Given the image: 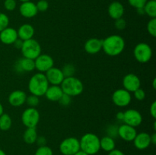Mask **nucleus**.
Returning <instances> with one entry per match:
<instances>
[{
	"label": "nucleus",
	"mask_w": 156,
	"mask_h": 155,
	"mask_svg": "<svg viewBox=\"0 0 156 155\" xmlns=\"http://www.w3.org/2000/svg\"><path fill=\"white\" fill-rule=\"evenodd\" d=\"M125 40L120 35H111L102 40V50L110 56H117L123 53L125 49Z\"/></svg>",
	"instance_id": "obj_1"
},
{
	"label": "nucleus",
	"mask_w": 156,
	"mask_h": 155,
	"mask_svg": "<svg viewBox=\"0 0 156 155\" xmlns=\"http://www.w3.org/2000/svg\"><path fill=\"white\" fill-rule=\"evenodd\" d=\"M50 84L45 74L41 72L34 74L28 82V90L30 93L38 97L44 96Z\"/></svg>",
	"instance_id": "obj_2"
},
{
	"label": "nucleus",
	"mask_w": 156,
	"mask_h": 155,
	"mask_svg": "<svg viewBox=\"0 0 156 155\" xmlns=\"http://www.w3.org/2000/svg\"><path fill=\"white\" fill-rule=\"evenodd\" d=\"M80 150L88 155H94L101 150L100 138L94 133H86L79 140Z\"/></svg>",
	"instance_id": "obj_3"
},
{
	"label": "nucleus",
	"mask_w": 156,
	"mask_h": 155,
	"mask_svg": "<svg viewBox=\"0 0 156 155\" xmlns=\"http://www.w3.org/2000/svg\"><path fill=\"white\" fill-rule=\"evenodd\" d=\"M60 87L63 94H67L71 97L80 95L84 90V85L82 81L74 76L65 78Z\"/></svg>",
	"instance_id": "obj_4"
},
{
	"label": "nucleus",
	"mask_w": 156,
	"mask_h": 155,
	"mask_svg": "<svg viewBox=\"0 0 156 155\" xmlns=\"http://www.w3.org/2000/svg\"><path fill=\"white\" fill-rule=\"evenodd\" d=\"M23 56L34 60L37 56L41 54V46L38 41L34 39H30L23 41L21 48Z\"/></svg>",
	"instance_id": "obj_5"
},
{
	"label": "nucleus",
	"mask_w": 156,
	"mask_h": 155,
	"mask_svg": "<svg viewBox=\"0 0 156 155\" xmlns=\"http://www.w3.org/2000/svg\"><path fill=\"white\" fill-rule=\"evenodd\" d=\"M133 54L137 62L140 63H146L152 59V50L148 43H140L134 48Z\"/></svg>",
	"instance_id": "obj_6"
},
{
	"label": "nucleus",
	"mask_w": 156,
	"mask_h": 155,
	"mask_svg": "<svg viewBox=\"0 0 156 155\" xmlns=\"http://www.w3.org/2000/svg\"><path fill=\"white\" fill-rule=\"evenodd\" d=\"M59 150L63 155H74L80 150L79 140L75 137L65 138L59 144Z\"/></svg>",
	"instance_id": "obj_7"
},
{
	"label": "nucleus",
	"mask_w": 156,
	"mask_h": 155,
	"mask_svg": "<svg viewBox=\"0 0 156 155\" xmlns=\"http://www.w3.org/2000/svg\"><path fill=\"white\" fill-rule=\"evenodd\" d=\"M39 121L40 112L34 107L27 108L21 115V122L26 128H36Z\"/></svg>",
	"instance_id": "obj_8"
},
{
	"label": "nucleus",
	"mask_w": 156,
	"mask_h": 155,
	"mask_svg": "<svg viewBox=\"0 0 156 155\" xmlns=\"http://www.w3.org/2000/svg\"><path fill=\"white\" fill-rule=\"evenodd\" d=\"M131 100H132L131 93L123 88L116 90L112 94L113 103L119 107L127 106L131 103Z\"/></svg>",
	"instance_id": "obj_9"
},
{
	"label": "nucleus",
	"mask_w": 156,
	"mask_h": 155,
	"mask_svg": "<svg viewBox=\"0 0 156 155\" xmlns=\"http://www.w3.org/2000/svg\"><path fill=\"white\" fill-rule=\"evenodd\" d=\"M123 122L134 128L138 127L143 122V115L136 109H127L123 112Z\"/></svg>",
	"instance_id": "obj_10"
},
{
	"label": "nucleus",
	"mask_w": 156,
	"mask_h": 155,
	"mask_svg": "<svg viewBox=\"0 0 156 155\" xmlns=\"http://www.w3.org/2000/svg\"><path fill=\"white\" fill-rule=\"evenodd\" d=\"M35 68L41 73H45L50 68H53L54 60L47 54H41L34 59Z\"/></svg>",
	"instance_id": "obj_11"
},
{
	"label": "nucleus",
	"mask_w": 156,
	"mask_h": 155,
	"mask_svg": "<svg viewBox=\"0 0 156 155\" xmlns=\"http://www.w3.org/2000/svg\"><path fill=\"white\" fill-rule=\"evenodd\" d=\"M123 89L126 90L129 93H133L140 88L141 81L136 74L129 73L123 77Z\"/></svg>",
	"instance_id": "obj_12"
},
{
	"label": "nucleus",
	"mask_w": 156,
	"mask_h": 155,
	"mask_svg": "<svg viewBox=\"0 0 156 155\" xmlns=\"http://www.w3.org/2000/svg\"><path fill=\"white\" fill-rule=\"evenodd\" d=\"M45 75L49 84L51 85H60L65 78L62 70L56 67H53L46 71Z\"/></svg>",
	"instance_id": "obj_13"
},
{
	"label": "nucleus",
	"mask_w": 156,
	"mask_h": 155,
	"mask_svg": "<svg viewBox=\"0 0 156 155\" xmlns=\"http://www.w3.org/2000/svg\"><path fill=\"white\" fill-rule=\"evenodd\" d=\"M118 136L125 141H133L137 135L136 128L128 126L126 124H122L118 126Z\"/></svg>",
	"instance_id": "obj_14"
},
{
	"label": "nucleus",
	"mask_w": 156,
	"mask_h": 155,
	"mask_svg": "<svg viewBox=\"0 0 156 155\" xmlns=\"http://www.w3.org/2000/svg\"><path fill=\"white\" fill-rule=\"evenodd\" d=\"M18 38V32L13 27H6L0 32V40L5 45H11Z\"/></svg>",
	"instance_id": "obj_15"
},
{
	"label": "nucleus",
	"mask_w": 156,
	"mask_h": 155,
	"mask_svg": "<svg viewBox=\"0 0 156 155\" xmlns=\"http://www.w3.org/2000/svg\"><path fill=\"white\" fill-rule=\"evenodd\" d=\"M134 146L138 150H145L148 148L151 144L150 135L147 132L137 133L133 141Z\"/></svg>",
	"instance_id": "obj_16"
},
{
	"label": "nucleus",
	"mask_w": 156,
	"mask_h": 155,
	"mask_svg": "<svg viewBox=\"0 0 156 155\" xmlns=\"http://www.w3.org/2000/svg\"><path fill=\"white\" fill-rule=\"evenodd\" d=\"M15 67L18 72H30L35 69L34 60L23 57L17 61Z\"/></svg>",
	"instance_id": "obj_17"
},
{
	"label": "nucleus",
	"mask_w": 156,
	"mask_h": 155,
	"mask_svg": "<svg viewBox=\"0 0 156 155\" xmlns=\"http://www.w3.org/2000/svg\"><path fill=\"white\" fill-rule=\"evenodd\" d=\"M19 12L24 18H31L36 16L38 11L36 4L29 1L21 3L19 7Z\"/></svg>",
	"instance_id": "obj_18"
},
{
	"label": "nucleus",
	"mask_w": 156,
	"mask_h": 155,
	"mask_svg": "<svg viewBox=\"0 0 156 155\" xmlns=\"http://www.w3.org/2000/svg\"><path fill=\"white\" fill-rule=\"evenodd\" d=\"M26 98H27V94H25L24 91L16 90V91H12L9 94L8 100H9V104L12 105V106L18 107V106H21L24 103H25Z\"/></svg>",
	"instance_id": "obj_19"
},
{
	"label": "nucleus",
	"mask_w": 156,
	"mask_h": 155,
	"mask_svg": "<svg viewBox=\"0 0 156 155\" xmlns=\"http://www.w3.org/2000/svg\"><path fill=\"white\" fill-rule=\"evenodd\" d=\"M102 50V40L98 38H91L85 43V50L87 53L94 55Z\"/></svg>",
	"instance_id": "obj_20"
},
{
	"label": "nucleus",
	"mask_w": 156,
	"mask_h": 155,
	"mask_svg": "<svg viewBox=\"0 0 156 155\" xmlns=\"http://www.w3.org/2000/svg\"><path fill=\"white\" fill-rule=\"evenodd\" d=\"M108 12L112 19L117 20L122 18L124 14V7L120 2L114 1L109 5Z\"/></svg>",
	"instance_id": "obj_21"
},
{
	"label": "nucleus",
	"mask_w": 156,
	"mask_h": 155,
	"mask_svg": "<svg viewBox=\"0 0 156 155\" xmlns=\"http://www.w3.org/2000/svg\"><path fill=\"white\" fill-rule=\"evenodd\" d=\"M63 94L60 85H51L49 86L44 96L48 100L52 102H57Z\"/></svg>",
	"instance_id": "obj_22"
},
{
	"label": "nucleus",
	"mask_w": 156,
	"mask_h": 155,
	"mask_svg": "<svg viewBox=\"0 0 156 155\" xmlns=\"http://www.w3.org/2000/svg\"><path fill=\"white\" fill-rule=\"evenodd\" d=\"M18 32V36L21 40H27L32 39L34 35L35 30L32 25L29 24H24L18 28L17 30Z\"/></svg>",
	"instance_id": "obj_23"
},
{
	"label": "nucleus",
	"mask_w": 156,
	"mask_h": 155,
	"mask_svg": "<svg viewBox=\"0 0 156 155\" xmlns=\"http://www.w3.org/2000/svg\"><path fill=\"white\" fill-rule=\"evenodd\" d=\"M115 141L111 137L104 136L103 138H100V147L103 150L106 152H110L115 149Z\"/></svg>",
	"instance_id": "obj_24"
},
{
	"label": "nucleus",
	"mask_w": 156,
	"mask_h": 155,
	"mask_svg": "<svg viewBox=\"0 0 156 155\" xmlns=\"http://www.w3.org/2000/svg\"><path fill=\"white\" fill-rule=\"evenodd\" d=\"M37 137L36 128H27L23 135V139L26 144H32L36 142Z\"/></svg>",
	"instance_id": "obj_25"
},
{
	"label": "nucleus",
	"mask_w": 156,
	"mask_h": 155,
	"mask_svg": "<svg viewBox=\"0 0 156 155\" xmlns=\"http://www.w3.org/2000/svg\"><path fill=\"white\" fill-rule=\"evenodd\" d=\"M143 9L146 15L151 18H156V0L147 1Z\"/></svg>",
	"instance_id": "obj_26"
},
{
	"label": "nucleus",
	"mask_w": 156,
	"mask_h": 155,
	"mask_svg": "<svg viewBox=\"0 0 156 155\" xmlns=\"http://www.w3.org/2000/svg\"><path fill=\"white\" fill-rule=\"evenodd\" d=\"M12 125V120L10 115L7 113L3 112L0 115V130L8 131L10 129Z\"/></svg>",
	"instance_id": "obj_27"
},
{
	"label": "nucleus",
	"mask_w": 156,
	"mask_h": 155,
	"mask_svg": "<svg viewBox=\"0 0 156 155\" xmlns=\"http://www.w3.org/2000/svg\"><path fill=\"white\" fill-rule=\"evenodd\" d=\"M61 70H62L65 78L72 77V76H73V74H75V71H76L75 66L71 63L66 64L63 66V68H62V69Z\"/></svg>",
	"instance_id": "obj_28"
},
{
	"label": "nucleus",
	"mask_w": 156,
	"mask_h": 155,
	"mask_svg": "<svg viewBox=\"0 0 156 155\" xmlns=\"http://www.w3.org/2000/svg\"><path fill=\"white\" fill-rule=\"evenodd\" d=\"M25 103L28 105L30 107H36L40 103L39 97H37V96L33 95V94H30V95L27 96V98H26Z\"/></svg>",
	"instance_id": "obj_29"
},
{
	"label": "nucleus",
	"mask_w": 156,
	"mask_h": 155,
	"mask_svg": "<svg viewBox=\"0 0 156 155\" xmlns=\"http://www.w3.org/2000/svg\"><path fill=\"white\" fill-rule=\"evenodd\" d=\"M147 31L153 37L156 36V18H151L147 24Z\"/></svg>",
	"instance_id": "obj_30"
},
{
	"label": "nucleus",
	"mask_w": 156,
	"mask_h": 155,
	"mask_svg": "<svg viewBox=\"0 0 156 155\" xmlns=\"http://www.w3.org/2000/svg\"><path fill=\"white\" fill-rule=\"evenodd\" d=\"M34 155H53V150L48 146H41L37 148Z\"/></svg>",
	"instance_id": "obj_31"
},
{
	"label": "nucleus",
	"mask_w": 156,
	"mask_h": 155,
	"mask_svg": "<svg viewBox=\"0 0 156 155\" xmlns=\"http://www.w3.org/2000/svg\"><path fill=\"white\" fill-rule=\"evenodd\" d=\"M9 18L7 15L0 12V32L9 27Z\"/></svg>",
	"instance_id": "obj_32"
},
{
	"label": "nucleus",
	"mask_w": 156,
	"mask_h": 155,
	"mask_svg": "<svg viewBox=\"0 0 156 155\" xmlns=\"http://www.w3.org/2000/svg\"><path fill=\"white\" fill-rule=\"evenodd\" d=\"M118 126L116 125H111L107 129V135L111 137L114 139L117 136H118Z\"/></svg>",
	"instance_id": "obj_33"
},
{
	"label": "nucleus",
	"mask_w": 156,
	"mask_h": 155,
	"mask_svg": "<svg viewBox=\"0 0 156 155\" xmlns=\"http://www.w3.org/2000/svg\"><path fill=\"white\" fill-rule=\"evenodd\" d=\"M148 0H128V2L132 7L135 9H143L145 6Z\"/></svg>",
	"instance_id": "obj_34"
},
{
	"label": "nucleus",
	"mask_w": 156,
	"mask_h": 155,
	"mask_svg": "<svg viewBox=\"0 0 156 155\" xmlns=\"http://www.w3.org/2000/svg\"><path fill=\"white\" fill-rule=\"evenodd\" d=\"M38 12H44L48 9L49 3L47 0H39L36 4Z\"/></svg>",
	"instance_id": "obj_35"
},
{
	"label": "nucleus",
	"mask_w": 156,
	"mask_h": 155,
	"mask_svg": "<svg viewBox=\"0 0 156 155\" xmlns=\"http://www.w3.org/2000/svg\"><path fill=\"white\" fill-rule=\"evenodd\" d=\"M71 101H72V97H70V96L67 95V94H63L58 102H59V104H60L61 106H67L71 103Z\"/></svg>",
	"instance_id": "obj_36"
},
{
	"label": "nucleus",
	"mask_w": 156,
	"mask_h": 155,
	"mask_svg": "<svg viewBox=\"0 0 156 155\" xmlns=\"http://www.w3.org/2000/svg\"><path fill=\"white\" fill-rule=\"evenodd\" d=\"M17 3L15 0H5L4 7L7 11L12 12L14 11L16 8Z\"/></svg>",
	"instance_id": "obj_37"
},
{
	"label": "nucleus",
	"mask_w": 156,
	"mask_h": 155,
	"mask_svg": "<svg viewBox=\"0 0 156 155\" xmlns=\"http://www.w3.org/2000/svg\"><path fill=\"white\" fill-rule=\"evenodd\" d=\"M114 26H115V27L117 29V30H123L126 28V22L123 18H119V19L115 20Z\"/></svg>",
	"instance_id": "obj_38"
},
{
	"label": "nucleus",
	"mask_w": 156,
	"mask_h": 155,
	"mask_svg": "<svg viewBox=\"0 0 156 155\" xmlns=\"http://www.w3.org/2000/svg\"><path fill=\"white\" fill-rule=\"evenodd\" d=\"M134 97L137 100H143L145 98H146V92L144 91V90H143L142 88H139L136 91H135L133 92Z\"/></svg>",
	"instance_id": "obj_39"
},
{
	"label": "nucleus",
	"mask_w": 156,
	"mask_h": 155,
	"mask_svg": "<svg viewBox=\"0 0 156 155\" xmlns=\"http://www.w3.org/2000/svg\"><path fill=\"white\" fill-rule=\"evenodd\" d=\"M36 142L37 143L39 147H41V146H45L46 144H47V139H46L45 137L39 136L37 137V138Z\"/></svg>",
	"instance_id": "obj_40"
},
{
	"label": "nucleus",
	"mask_w": 156,
	"mask_h": 155,
	"mask_svg": "<svg viewBox=\"0 0 156 155\" xmlns=\"http://www.w3.org/2000/svg\"><path fill=\"white\" fill-rule=\"evenodd\" d=\"M150 114L154 119L156 118V102L154 101L150 106Z\"/></svg>",
	"instance_id": "obj_41"
},
{
	"label": "nucleus",
	"mask_w": 156,
	"mask_h": 155,
	"mask_svg": "<svg viewBox=\"0 0 156 155\" xmlns=\"http://www.w3.org/2000/svg\"><path fill=\"white\" fill-rule=\"evenodd\" d=\"M108 155H125L123 151H121L120 150L118 149H114L111 151L108 152Z\"/></svg>",
	"instance_id": "obj_42"
},
{
	"label": "nucleus",
	"mask_w": 156,
	"mask_h": 155,
	"mask_svg": "<svg viewBox=\"0 0 156 155\" xmlns=\"http://www.w3.org/2000/svg\"><path fill=\"white\" fill-rule=\"evenodd\" d=\"M22 44H23V40H21L19 39V38H18V39L15 41L13 45L15 46V48L20 49V50H21V46H22Z\"/></svg>",
	"instance_id": "obj_43"
},
{
	"label": "nucleus",
	"mask_w": 156,
	"mask_h": 155,
	"mask_svg": "<svg viewBox=\"0 0 156 155\" xmlns=\"http://www.w3.org/2000/svg\"><path fill=\"white\" fill-rule=\"evenodd\" d=\"M116 118H117V119L118 120V121H120V122H123V112H118L117 113V115H116Z\"/></svg>",
	"instance_id": "obj_44"
},
{
	"label": "nucleus",
	"mask_w": 156,
	"mask_h": 155,
	"mask_svg": "<svg viewBox=\"0 0 156 155\" xmlns=\"http://www.w3.org/2000/svg\"><path fill=\"white\" fill-rule=\"evenodd\" d=\"M151 138V144H156V134L153 133L152 135H150Z\"/></svg>",
	"instance_id": "obj_45"
},
{
	"label": "nucleus",
	"mask_w": 156,
	"mask_h": 155,
	"mask_svg": "<svg viewBox=\"0 0 156 155\" xmlns=\"http://www.w3.org/2000/svg\"><path fill=\"white\" fill-rule=\"evenodd\" d=\"M74 155H88V154H87L86 153H85V152L84 151H82V150H79V151L77 152V153H75Z\"/></svg>",
	"instance_id": "obj_46"
},
{
	"label": "nucleus",
	"mask_w": 156,
	"mask_h": 155,
	"mask_svg": "<svg viewBox=\"0 0 156 155\" xmlns=\"http://www.w3.org/2000/svg\"><path fill=\"white\" fill-rule=\"evenodd\" d=\"M3 112H4V108H3L2 104L1 102H0V115H1Z\"/></svg>",
	"instance_id": "obj_47"
},
{
	"label": "nucleus",
	"mask_w": 156,
	"mask_h": 155,
	"mask_svg": "<svg viewBox=\"0 0 156 155\" xmlns=\"http://www.w3.org/2000/svg\"><path fill=\"white\" fill-rule=\"evenodd\" d=\"M0 155H6V153H5L4 150H2V149H0Z\"/></svg>",
	"instance_id": "obj_48"
},
{
	"label": "nucleus",
	"mask_w": 156,
	"mask_h": 155,
	"mask_svg": "<svg viewBox=\"0 0 156 155\" xmlns=\"http://www.w3.org/2000/svg\"><path fill=\"white\" fill-rule=\"evenodd\" d=\"M155 82H156V80H155V79H154L153 82H152V85H153L154 89H155V88H156V87H155Z\"/></svg>",
	"instance_id": "obj_49"
},
{
	"label": "nucleus",
	"mask_w": 156,
	"mask_h": 155,
	"mask_svg": "<svg viewBox=\"0 0 156 155\" xmlns=\"http://www.w3.org/2000/svg\"><path fill=\"white\" fill-rule=\"evenodd\" d=\"M19 1H21V2H29L30 0H19Z\"/></svg>",
	"instance_id": "obj_50"
},
{
	"label": "nucleus",
	"mask_w": 156,
	"mask_h": 155,
	"mask_svg": "<svg viewBox=\"0 0 156 155\" xmlns=\"http://www.w3.org/2000/svg\"><path fill=\"white\" fill-rule=\"evenodd\" d=\"M149 155H152V154H149Z\"/></svg>",
	"instance_id": "obj_51"
}]
</instances>
